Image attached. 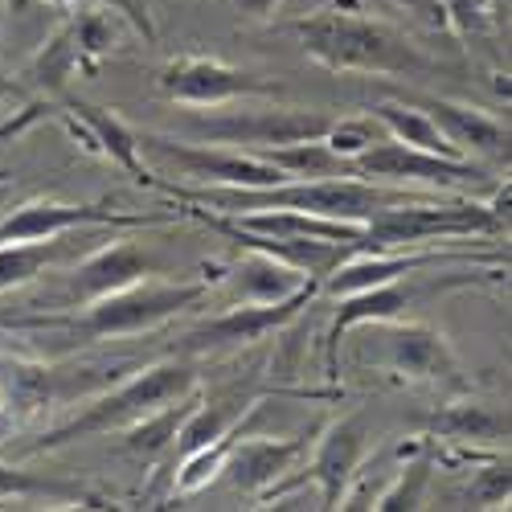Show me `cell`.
I'll list each match as a JSON object with an SVG mask.
<instances>
[{
    "instance_id": "obj_1",
    "label": "cell",
    "mask_w": 512,
    "mask_h": 512,
    "mask_svg": "<svg viewBox=\"0 0 512 512\" xmlns=\"http://www.w3.org/2000/svg\"><path fill=\"white\" fill-rule=\"evenodd\" d=\"M300 50L332 74H369V78H406L435 74L439 62L422 54V46L381 17H365L353 9H320L291 25Z\"/></svg>"
},
{
    "instance_id": "obj_2",
    "label": "cell",
    "mask_w": 512,
    "mask_h": 512,
    "mask_svg": "<svg viewBox=\"0 0 512 512\" xmlns=\"http://www.w3.org/2000/svg\"><path fill=\"white\" fill-rule=\"evenodd\" d=\"M197 386H201V373H197L193 361H185V357L156 361V365L132 373L127 381H111V386L87 394V402H82L70 418H62L58 426L41 431L29 443H17L13 459L62 451V447H74L82 439H95V435H119L123 426H132L136 418L152 414L164 402H177V398L193 394Z\"/></svg>"
},
{
    "instance_id": "obj_3",
    "label": "cell",
    "mask_w": 512,
    "mask_h": 512,
    "mask_svg": "<svg viewBox=\"0 0 512 512\" xmlns=\"http://www.w3.org/2000/svg\"><path fill=\"white\" fill-rule=\"evenodd\" d=\"M209 300V279H136L111 295L82 304V312H58V316H33L17 320L13 328H66L78 340H123L144 336L181 312H193Z\"/></svg>"
},
{
    "instance_id": "obj_4",
    "label": "cell",
    "mask_w": 512,
    "mask_h": 512,
    "mask_svg": "<svg viewBox=\"0 0 512 512\" xmlns=\"http://www.w3.org/2000/svg\"><path fill=\"white\" fill-rule=\"evenodd\" d=\"M365 328H369L365 353H373V361L381 369H390L394 377L426 381V386H439L447 394L472 390V377H467L455 345L435 324L398 316V320H381V324H365Z\"/></svg>"
},
{
    "instance_id": "obj_5",
    "label": "cell",
    "mask_w": 512,
    "mask_h": 512,
    "mask_svg": "<svg viewBox=\"0 0 512 512\" xmlns=\"http://www.w3.org/2000/svg\"><path fill=\"white\" fill-rule=\"evenodd\" d=\"M349 173L361 181H377V185H406V189L422 185L439 193H496L500 185L484 164L422 152L390 136H377L357 160H349Z\"/></svg>"
},
{
    "instance_id": "obj_6",
    "label": "cell",
    "mask_w": 512,
    "mask_h": 512,
    "mask_svg": "<svg viewBox=\"0 0 512 512\" xmlns=\"http://www.w3.org/2000/svg\"><path fill=\"white\" fill-rule=\"evenodd\" d=\"M181 222V209H152V213H123L107 201L82 205V201H50L37 197L17 205L5 222H0V242H41L62 238L78 230H148V226H173Z\"/></svg>"
},
{
    "instance_id": "obj_7",
    "label": "cell",
    "mask_w": 512,
    "mask_h": 512,
    "mask_svg": "<svg viewBox=\"0 0 512 512\" xmlns=\"http://www.w3.org/2000/svg\"><path fill=\"white\" fill-rule=\"evenodd\" d=\"M140 152H152L156 160L173 164L181 185H234V189H267L279 181H291L287 173L263 156L242 152V148H226V144H193V140H177L164 132H136Z\"/></svg>"
},
{
    "instance_id": "obj_8",
    "label": "cell",
    "mask_w": 512,
    "mask_h": 512,
    "mask_svg": "<svg viewBox=\"0 0 512 512\" xmlns=\"http://www.w3.org/2000/svg\"><path fill=\"white\" fill-rule=\"evenodd\" d=\"M320 295V283L308 279L304 287H295L283 300H238L226 312L209 316L201 324H193L181 336V353L185 357H201V353H226V349H246L259 345L271 332H283L291 320H300L304 308H312V300Z\"/></svg>"
},
{
    "instance_id": "obj_9",
    "label": "cell",
    "mask_w": 512,
    "mask_h": 512,
    "mask_svg": "<svg viewBox=\"0 0 512 512\" xmlns=\"http://www.w3.org/2000/svg\"><path fill=\"white\" fill-rule=\"evenodd\" d=\"M156 91L168 103L181 107H226L238 99H279L283 82L250 74L242 66H230L222 58H205V54H181L168 58L156 74Z\"/></svg>"
},
{
    "instance_id": "obj_10",
    "label": "cell",
    "mask_w": 512,
    "mask_h": 512,
    "mask_svg": "<svg viewBox=\"0 0 512 512\" xmlns=\"http://www.w3.org/2000/svg\"><path fill=\"white\" fill-rule=\"evenodd\" d=\"M308 451H312V459L304 455L308 459L304 476L300 480H279L259 500H279V496H287L291 488H300V484H316L320 508H340V500H345V492L353 488L361 463L369 455V418L361 410H349V414L332 418L324 431L312 439Z\"/></svg>"
},
{
    "instance_id": "obj_11",
    "label": "cell",
    "mask_w": 512,
    "mask_h": 512,
    "mask_svg": "<svg viewBox=\"0 0 512 512\" xmlns=\"http://www.w3.org/2000/svg\"><path fill=\"white\" fill-rule=\"evenodd\" d=\"M336 115L316 111V107H259V111H226L193 119L189 132L201 144H226L242 152H263L279 144H300V140H320Z\"/></svg>"
},
{
    "instance_id": "obj_12",
    "label": "cell",
    "mask_w": 512,
    "mask_h": 512,
    "mask_svg": "<svg viewBox=\"0 0 512 512\" xmlns=\"http://www.w3.org/2000/svg\"><path fill=\"white\" fill-rule=\"evenodd\" d=\"M181 209V218L213 230V234H222L230 238L238 250H254V254H267V259L291 267V271H300L316 283L328 279L332 267H340L353 254V246L345 242H328V238H271V234H259V230H250L242 226L238 218H230V213H218V209H205L197 201H173Z\"/></svg>"
},
{
    "instance_id": "obj_13",
    "label": "cell",
    "mask_w": 512,
    "mask_h": 512,
    "mask_svg": "<svg viewBox=\"0 0 512 512\" xmlns=\"http://www.w3.org/2000/svg\"><path fill=\"white\" fill-rule=\"evenodd\" d=\"M418 275L422 271L402 275V279H390V283H377V287H365V291H353V295H340L336 312H332V324L324 332V377L328 381L340 377V345H345V336L353 328L406 316V308L426 291V287H418Z\"/></svg>"
},
{
    "instance_id": "obj_14",
    "label": "cell",
    "mask_w": 512,
    "mask_h": 512,
    "mask_svg": "<svg viewBox=\"0 0 512 512\" xmlns=\"http://www.w3.org/2000/svg\"><path fill=\"white\" fill-rule=\"evenodd\" d=\"M148 275H156V263L148 254L127 238H111L107 246L91 250L87 259H78V267L66 275V287H62L58 300L70 312V308H82V304L99 300V295H111L136 279H148Z\"/></svg>"
},
{
    "instance_id": "obj_15",
    "label": "cell",
    "mask_w": 512,
    "mask_h": 512,
    "mask_svg": "<svg viewBox=\"0 0 512 512\" xmlns=\"http://www.w3.org/2000/svg\"><path fill=\"white\" fill-rule=\"evenodd\" d=\"M312 439L295 435V439H271V435H238L230 447V459L222 467V476L230 480V488H238L242 496H267L279 480H287V472H295V463L308 455Z\"/></svg>"
},
{
    "instance_id": "obj_16",
    "label": "cell",
    "mask_w": 512,
    "mask_h": 512,
    "mask_svg": "<svg viewBox=\"0 0 512 512\" xmlns=\"http://www.w3.org/2000/svg\"><path fill=\"white\" fill-rule=\"evenodd\" d=\"M410 103H418L426 115L439 123V132L447 136V144L463 156V160H504L508 164V123H500L496 115L472 107V103H455V99H439V95H414Z\"/></svg>"
},
{
    "instance_id": "obj_17",
    "label": "cell",
    "mask_w": 512,
    "mask_h": 512,
    "mask_svg": "<svg viewBox=\"0 0 512 512\" xmlns=\"http://www.w3.org/2000/svg\"><path fill=\"white\" fill-rule=\"evenodd\" d=\"M426 431H431V439H439V443H455L467 451L472 447L476 451H500V447H508L512 418H508V406L472 398V390H463L431 414Z\"/></svg>"
},
{
    "instance_id": "obj_18",
    "label": "cell",
    "mask_w": 512,
    "mask_h": 512,
    "mask_svg": "<svg viewBox=\"0 0 512 512\" xmlns=\"http://www.w3.org/2000/svg\"><path fill=\"white\" fill-rule=\"evenodd\" d=\"M62 119H70L74 136L87 140L91 152L107 156L111 164H119L127 177L148 185L152 181V168L140 160V140H136V127H127L115 111L99 107V103H82V99H70L66 111H58Z\"/></svg>"
},
{
    "instance_id": "obj_19",
    "label": "cell",
    "mask_w": 512,
    "mask_h": 512,
    "mask_svg": "<svg viewBox=\"0 0 512 512\" xmlns=\"http://www.w3.org/2000/svg\"><path fill=\"white\" fill-rule=\"evenodd\" d=\"M91 230L78 234H62V238H41V242H0V295L29 287L33 279H41L46 271H54L58 263L74 259L78 242Z\"/></svg>"
},
{
    "instance_id": "obj_20",
    "label": "cell",
    "mask_w": 512,
    "mask_h": 512,
    "mask_svg": "<svg viewBox=\"0 0 512 512\" xmlns=\"http://www.w3.org/2000/svg\"><path fill=\"white\" fill-rule=\"evenodd\" d=\"M197 398H201V386H197L193 394L177 398V402L156 406L152 414L136 418L132 426H123V431H119V435H123V451L132 455V459H140V463H156V459H164V455H173L177 431H181L185 414L197 406Z\"/></svg>"
},
{
    "instance_id": "obj_21",
    "label": "cell",
    "mask_w": 512,
    "mask_h": 512,
    "mask_svg": "<svg viewBox=\"0 0 512 512\" xmlns=\"http://www.w3.org/2000/svg\"><path fill=\"white\" fill-rule=\"evenodd\" d=\"M0 500H54V504H82V508H103L107 496L78 480H58V476H37L25 467L0 459Z\"/></svg>"
},
{
    "instance_id": "obj_22",
    "label": "cell",
    "mask_w": 512,
    "mask_h": 512,
    "mask_svg": "<svg viewBox=\"0 0 512 512\" xmlns=\"http://www.w3.org/2000/svg\"><path fill=\"white\" fill-rule=\"evenodd\" d=\"M369 119L386 127L390 140H402V144L422 148V152H439V156H455V160H463V156L447 144V136L439 132V123L426 115L418 103H410V99H381V103L369 107Z\"/></svg>"
},
{
    "instance_id": "obj_23",
    "label": "cell",
    "mask_w": 512,
    "mask_h": 512,
    "mask_svg": "<svg viewBox=\"0 0 512 512\" xmlns=\"http://www.w3.org/2000/svg\"><path fill=\"white\" fill-rule=\"evenodd\" d=\"M66 29H70V41H74V50L82 54V62H87V70L95 74V66L107 58V54H115L119 50V41H123V17L119 13H111L107 5H87V9H78L70 21H66Z\"/></svg>"
},
{
    "instance_id": "obj_24",
    "label": "cell",
    "mask_w": 512,
    "mask_h": 512,
    "mask_svg": "<svg viewBox=\"0 0 512 512\" xmlns=\"http://www.w3.org/2000/svg\"><path fill=\"white\" fill-rule=\"evenodd\" d=\"M271 160L279 173H287L291 181H316V177H353L349 164L336 152H328L324 140H300V144H279V148H263L254 152Z\"/></svg>"
},
{
    "instance_id": "obj_25",
    "label": "cell",
    "mask_w": 512,
    "mask_h": 512,
    "mask_svg": "<svg viewBox=\"0 0 512 512\" xmlns=\"http://www.w3.org/2000/svg\"><path fill=\"white\" fill-rule=\"evenodd\" d=\"M230 283H234V291L242 295V300H283V295H291L295 287H304L308 275H300V271H291V267L267 259V254L246 250V263L234 267Z\"/></svg>"
},
{
    "instance_id": "obj_26",
    "label": "cell",
    "mask_w": 512,
    "mask_h": 512,
    "mask_svg": "<svg viewBox=\"0 0 512 512\" xmlns=\"http://www.w3.org/2000/svg\"><path fill=\"white\" fill-rule=\"evenodd\" d=\"M78 74H91V70H87V62H82V54L74 50L66 25L33 54V62L25 70V78H33L41 91H66V82L78 78Z\"/></svg>"
},
{
    "instance_id": "obj_27",
    "label": "cell",
    "mask_w": 512,
    "mask_h": 512,
    "mask_svg": "<svg viewBox=\"0 0 512 512\" xmlns=\"http://www.w3.org/2000/svg\"><path fill=\"white\" fill-rule=\"evenodd\" d=\"M431 472H435V447L426 443L414 459H406L398 467V476L390 480V488H381L369 508H377V512H410V508H422V496H426V484H431Z\"/></svg>"
},
{
    "instance_id": "obj_28",
    "label": "cell",
    "mask_w": 512,
    "mask_h": 512,
    "mask_svg": "<svg viewBox=\"0 0 512 512\" xmlns=\"http://www.w3.org/2000/svg\"><path fill=\"white\" fill-rule=\"evenodd\" d=\"M238 435H242V422L234 426L230 435H222L218 443H205V447L185 451L181 463H177V472H173V492H177V496H193V492L209 488L213 480H222V467H226L230 447H234Z\"/></svg>"
},
{
    "instance_id": "obj_29",
    "label": "cell",
    "mask_w": 512,
    "mask_h": 512,
    "mask_svg": "<svg viewBox=\"0 0 512 512\" xmlns=\"http://www.w3.org/2000/svg\"><path fill=\"white\" fill-rule=\"evenodd\" d=\"M443 17H447V29L459 41H467V46L492 41L504 29V21L492 9V0H443Z\"/></svg>"
},
{
    "instance_id": "obj_30",
    "label": "cell",
    "mask_w": 512,
    "mask_h": 512,
    "mask_svg": "<svg viewBox=\"0 0 512 512\" xmlns=\"http://www.w3.org/2000/svg\"><path fill=\"white\" fill-rule=\"evenodd\" d=\"M512 500V472H508V455H492L476 467V476L463 488L467 508H508Z\"/></svg>"
},
{
    "instance_id": "obj_31",
    "label": "cell",
    "mask_w": 512,
    "mask_h": 512,
    "mask_svg": "<svg viewBox=\"0 0 512 512\" xmlns=\"http://www.w3.org/2000/svg\"><path fill=\"white\" fill-rule=\"evenodd\" d=\"M324 144H328V152H336L340 160H357L373 140H377V127H373V119L365 115V119H332L328 123V132L320 136Z\"/></svg>"
},
{
    "instance_id": "obj_32",
    "label": "cell",
    "mask_w": 512,
    "mask_h": 512,
    "mask_svg": "<svg viewBox=\"0 0 512 512\" xmlns=\"http://www.w3.org/2000/svg\"><path fill=\"white\" fill-rule=\"evenodd\" d=\"M46 115H58L46 99H33V103H25V107L13 111V115H0V144H13L17 136H25L29 127H37Z\"/></svg>"
},
{
    "instance_id": "obj_33",
    "label": "cell",
    "mask_w": 512,
    "mask_h": 512,
    "mask_svg": "<svg viewBox=\"0 0 512 512\" xmlns=\"http://www.w3.org/2000/svg\"><path fill=\"white\" fill-rule=\"evenodd\" d=\"M398 5L431 33H447V17H443V0H398Z\"/></svg>"
},
{
    "instance_id": "obj_34",
    "label": "cell",
    "mask_w": 512,
    "mask_h": 512,
    "mask_svg": "<svg viewBox=\"0 0 512 512\" xmlns=\"http://www.w3.org/2000/svg\"><path fill=\"white\" fill-rule=\"evenodd\" d=\"M230 5H234L246 21H271V17L279 13L283 0H230Z\"/></svg>"
},
{
    "instance_id": "obj_35",
    "label": "cell",
    "mask_w": 512,
    "mask_h": 512,
    "mask_svg": "<svg viewBox=\"0 0 512 512\" xmlns=\"http://www.w3.org/2000/svg\"><path fill=\"white\" fill-rule=\"evenodd\" d=\"M33 0H0V13H9V17H25L29 13Z\"/></svg>"
},
{
    "instance_id": "obj_36",
    "label": "cell",
    "mask_w": 512,
    "mask_h": 512,
    "mask_svg": "<svg viewBox=\"0 0 512 512\" xmlns=\"http://www.w3.org/2000/svg\"><path fill=\"white\" fill-rule=\"evenodd\" d=\"M508 5H512V0H492V9H496V17L508 25Z\"/></svg>"
},
{
    "instance_id": "obj_37",
    "label": "cell",
    "mask_w": 512,
    "mask_h": 512,
    "mask_svg": "<svg viewBox=\"0 0 512 512\" xmlns=\"http://www.w3.org/2000/svg\"><path fill=\"white\" fill-rule=\"evenodd\" d=\"M41 5H50V9H78V0H41Z\"/></svg>"
}]
</instances>
